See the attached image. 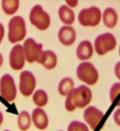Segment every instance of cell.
I'll use <instances>...</instances> for the list:
<instances>
[{"label": "cell", "instance_id": "obj_1", "mask_svg": "<svg viewBox=\"0 0 120 131\" xmlns=\"http://www.w3.org/2000/svg\"><path fill=\"white\" fill-rule=\"evenodd\" d=\"M92 99L91 90L86 85H81L77 88H73L66 96L64 106L65 109L73 112L77 108H85L91 103Z\"/></svg>", "mask_w": 120, "mask_h": 131}, {"label": "cell", "instance_id": "obj_2", "mask_svg": "<svg viewBox=\"0 0 120 131\" xmlns=\"http://www.w3.org/2000/svg\"><path fill=\"white\" fill-rule=\"evenodd\" d=\"M27 36V27L24 18L21 16H15L8 22L7 38L10 43L16 44L21 41Z\"/></svg>", "mask_w": 120, "mask_h": 131}, {"label": "cell", "instance_id": "obj_3", "mask_svg": "<svg viewBox=\"0 0 120 131\" xmlns=\"http://www.w3.org/2000/svg\"><path fill=\"white\" fill-rule=\"evenodd\" d=\"M77 77L87 85L93 86L98 82L99 73L93 63L86 61L77 66Z\"/></svg>", "mask_w": 120, "mask_h": 131}, {"label": "cell", "instance_id": "obj_4", "mask_svg": "<svg viewBox=\"0 0 120 131\" xmlns=\"http://www.w3.org/2000/svg\"><path fill=\"white\" fill-rule=\"evenodd\" d=\"M29 20L32 26L36 27L40 31H45L50 26V17L42 6L36 4L34 6L29 15Z\"/></svg>", "mask_w": 120, "mask_h": 131}, {"label": "cell", "instance_id": "obj_5", "mask_svg": "<svg viewBox=\"0 0 120 131\" xmlns=\"http://www.w3.org/2000/svg\"><path fill=\"white\" fill-rule=\"evenodd\" d=\"M117 46L115 36L110 32L98 36L95 40L94 50L98 55H104L108 52L114 50Z\"/></svg>", "mask_w": 120, "mask_h": 131}, {"label": "cell", "instance_id": "obj_6", "mask_svg": "<svg viewBox=\"0 0 120 131\" xmlns=\"http://www.w3.org/2000/svg\"><path fill=\"white\" fill-rule=\"evenodd\" d=\"M102 20L99 7L95 6L83 8L78 14V21L82 27H96Z\"/></svg>", "mask_w": 120, "mask_h": 131}, {"label": "cell", "instance_id": "obj_7", "mask_svg": "<svg viewBox=\"0 0 120 131\" xmlns=\"http://www.w3.org/2000/svg\"><path fill=\"white\" fill-rule=\"evenodd\" d=\"M0 95L7 102H13L16 99L17 87L10 74H4L0 78Z\"/></svg>", "mask_w": 120, "mask_h": 131}, {"label": "cell", "instance_id": "obj_8", "mask_svg": "<svg viewBox=\"0 0 120 131\" xmlns=\"http://www.w3.org/2000/svg\"><path fill=\"white\" fill-rule=\"evenodd\" d=\"M22 48H23L26 60L31 63L38 62L41 54L44 51L42 45L37 43L33 38H27Z\"/></svg>", "mask_w": 120, "mask_h": 131}, {"label": "cell", "instance_id": "obj_9", "mask_svg": "<svg viewBox=\"0 0 120 131\" xmlns=\"http://www.w3.org/2000/svg\"><path fill=\"white\" fill-rule=\"evenodd\" d=\"M36 87V80L34 74L30 71H22L19 76V91L24 96L33 94Z\"/></svg>", "mask_w": 120, "mask_h": 131}, {"label": "cell", "instance_id": "obj_10", "mask_svg": "<svg viewBox=\"0 0 120 131\" xmlns=\"http://www.w3.org/2000/svg\"><path fill=\"white\" fill-rule=\"evenodd\" d=\"M26 57L22 46L17 44L12 48L9 54V65L13 70L20 71L24 68Z\"/></svg>", "mask_w": 120, "mask_h": 131}, {"label": "cell", "instance_id": "obj_11", "mask_svg": "<svg viewBox=\"0 0 120 131\" xmlns=\"http://www.w3.org/2000/svg\"><path fill=\"white\" fill-rule=\"evenodd\" d=\"M83 118L89 128L95 130L104 118V112L95 106H88L84 111Z\"/></svg>", "mask_w": 120, "mask_h": 131}, {"label": "cell", "instance_id": "obj_12", "mask_svg": "<svg viewBox=\"0 0 120 131\" xmlns=\"http://www.w3.org/2000/svg\"><path fill=\"white\" fill-rule=\"evenodd\" d=\"M58 38L63 46H70L76 41L77 33L75 29L70 26H63L58 32Z\"/></svg>", "mask_w": 120, "mask_h": 131}, {"label": "cell", "instance_id": "obj_13", "mask_svg": "<svg viewBox=\"0 0 120 131\" xmlns=\"http://www.w3.org/2000/svg\"><path fill=\"white\" fill-rule=\"evenodd\" d=\"M31 121L36 129L44 130L49 126V117L46 112L42 108L37 107L32 111Z\"/></svg>", "mask_w": 120, "mask_h": 131}, {"label": "cell", "instance_id": "obj_14", "mask_svg": "<svg viewBox=\"0 0 120 131\" xmlns=\"http://www.w3.org/2000/svg\"><path fill=\"white\" fill-rule=\"evenodd\" d=\"M77 57L79 60L87 61L90 59L93 55L94 48L91 41L83 40L81 41L77 48Z\"/></svg>", "mask_w": 120, "mask_h": 131}, {"label": "cell", "instance_id": "obj_15", "mask_svg": "<svg viewBox=\"0 0 120 131\" xmlns=\"http://www.w3.org/2000/svg\"><path fill=\"white\" fill-rule=\"evenodd\" d=\"M37 63H40L46 69L49 70L54 69L57 66V63H58L57 55L52 50L43 51Z\"/></svg>", "mask_w": 120, "mask_h": 131}, {"label": "cell", "instance_id": "obj_16", "mask_svg": "<svg viewBox=\"0 0 120 131\" xmlns=\"http://www.w3.org/2000/svg\"><path fill=\"white\" fill-rule=\"evenodd\" d=\"M58 17L63 24L66 26H70L73 24L75 21V13L72 8H70L67 5L60 6L58 11Z\"/></svg>", "mask_w": 120, "mask_h": 131}, {"label": "cell", "instance_id": "obj_17", "mask_svg": "<svg viewBox=\"0 0 120 131\" xmlns=\"http://www.w3.org/2000/svg\"><path fill=\"white\" fill-rule=\"evenodd\" d=\"M118 17L115 9L112 8V7H108V8L104 9L102 14V21L106 27L110 29L114 28L118 23Z\"/></svg>", "mask_w": 120, "mask_h": 131}, {"label": "cell", "instance_id": "obj_18", "mask_svg": "<svg viewBox=\"0 0 120 131\" xmlns=\"http://www.w3.org/2000/svg\"><path fill=\"white\" fill-rule=\"evenodd\" d=\"M32 124L31 115L27 111H23L18 115L17 117V126L21 131H27L31 128Z\"/></svg>", "mask_w": 120, "mask_h": 131}, {"label": "cell", "instance_id": "obj_19", "mask_svg": "<svg viewBox=\"0 0 120 131\" xmlns=\"http://www.w3.org/2000/svg\"><path fill=\"white\" fill-rule=\"evenodd\" d=\"M74 88V82L71 78L66 77L59 82L58 86V92L61 96H67V95Z\"/></svg>", "mask_w": 120, "mask_h": 131}, {"label": "cell", "instance_id": "obj_20", "mask_svg": "<svg viewBox=\"0 0 120 131\" xmlns=\"http://www.w3.org/2000/svg\"><path fill=\"white\" fill-rule=\"evenodd\" d=\"M32 101L36 106L42 108L45 106L49 102V96L47 92L42 89H39L33 93Z\"/></svg>", "mask_w": 120, "mask_h": 131}, {"label": "cell", "instance_id": "obj_21", "mask_svg": "<svg viewBox=\"0 0 120 131\" xmlns=\"http://www.w3.org/2000/svg\"><path fill=\"white\" fill-rule=\"evenodd\" d=\"M20 2L18 0H3L2 8L7 15H13L19 8Z\"/></svg>", "mask_w": 120, "mask_h": 131}, {"label": "cell", "instance_id": "obj_22", "mask_svg": "<svg viewBox=\"0 0 120 131\" xmlns=\"http://www.w3.org/2000/svg\"><path fill=\"white\" fill-rule=\"evenodd\" d=\"M67 131H90V129L86 123L74 121L68 125Z\"/></svg>", "mask_w": 120, "mask_h": 131}, {"label": "cell", "instance_id": "obj_23", "mask_svg": "<svg viewBox=\"0 0 120 131\" xmlns=\"http://www.w3.org/2000/svg\"><path fill=\"white\" fill-rule=\"evenodd\" d=\"M119 95H120V83H115L112 85V87L110 88V99L111 101V102H114L117 96ZM116 106L120 107V99L118 100Z\"/></svg>", "mask_w": 120, "mask_h": 131}, {"label": "cell", "instance_id": "obj_24", "mask_svg": "<svg viewBox=\"0 0 120 131\" xmlns=\"http://www.w3.org/2000/svg\"><path fill=\"white\" fill-rule=\"evenodd\" d=\"M114 121L115 124L120 127V108L117 109L114 113Z\"/></svg>", "mask_w": 120, "mask_h": 131}, {"label": "cell", "instance_id": "obj_25", "mask_svg": "<svg viewBox=\"0 0 120 131\" xmlns=\"http://www.w3.org/2000/svg\"><path fill=\"white\" fill-rule=\"evenodd\" d=\"M114 74L116 78L120 80V62H118L114 66Z\"/></svg>", "mask_w": 120, "mask_h": 131}, {"label": "cell", "instance_id": "obj_26", "mask_svg": "<svg viewBox=\"0 0 120 131\" xmlns=\"http://www.w3.org/2000/svg\"><path fill=\"white\" fill-rule=\"evenodd\" d=\"M66 3L68 7H76L78 4V1L77 0H67L66 1Z\"/></svg>", "mask_w": 120, "mask_h": 131}, {"label": "cell", "instance_id": "obj_27", "mask_svg": "<svg viewBox=\"0 0 120 131\" xmlns=\"http://www.w3.org/2000/svg\"><path fill=\"white\" fill-rule=\"evenodd\" d=\"M4 34H5V29L3 25L0 22V45H1L2 41H3V39L4 37Z\"/></svg>", "mask_w": 120, "mask_h": 131}, {"label": "cell", "instance_id": "obj_28", "mask_svg": "<svg viewBox=\"0 0 120 131\" xmlns=\"http://www.w3.org/2000/svg\"><path fill=\"white\" fill-rule=\"evenodd\" d=\"M3 115L2 112L0 111V126L3 124Z\"/></svg>", "mask_w": 120, "mask_h": 131}, {"label": "cell", "instance_id": "obj_29", "mask_svg": "<svg viewBox=\"0 0 120 131\" xmlns=\"http://www.w3.org/2000/svg\"><path fill=\"white\" fill-rule=\"evenodd\" d=\"M3 57L2 54L0 53V67L3 65Z\"/></svg>", "mask_w": 120, "mask_h": 131}, {"label": "cell", "instance_id": "obj_30", "mask_svg": "<svg viewBox=\"0 0 120 131\" xmlns=\"http://www.w3.org/2000/svg\"><path fill=\"white\" fill-rule=\"evenodd\" d=\"M119 56H120V46H119Z\"/></svg>", "mask_w": 120, "mask_h": 131}, {"label": "cell", "instance_id": "obj_31", "mask_svg": "<svg viewBox=\"0 0 120 131\" xmlns=\"http://www.w3.org/2000/svg\"><path fill=\"white\" fill-rule=\"evenodd\" d=\"M3 131H10V130H8V129H6V130H3Z\"/></svg>", "mask_w": 120, "mask_h": 131}, {"label": "cell", "instance_id": "obj_32", "mask_svg": "<svg viewBox=\"0 0 120 131\" xmlns=\"http://www.w3.org/2000/svg\"><path fill=\"white\" fill-rule=\"evenodd\" d=\"M59 131H62V130H59Z\"/></svg>", "mask_w": 120, "mask_h": 131}]
</instances>
